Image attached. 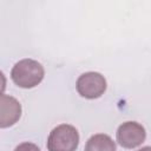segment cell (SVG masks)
Here are the masks:
<instances>
[{
  "label": "cell",
  "mask_w": 151,
  "mask_h": 151,
  "mask_svg": "<svg viewBox=\"0 0 151 151\" xmlns=\"http://www.w3.org/2000/svg\"><path fill=\"white\" fill-rule=\"evenodd\" d=\"M45 71L42 65L33 59H22L18 61L12 71L11 78L13 83L22 88H32L41 83Z\"/></svg>",
  "instance_id": "cell-1"
},
{
  "label": "cell",
  "mask_w": 151,
  "mask_h": 151,
  "mask_svg": "<svg viewBox=\"0 0 151 151\" xmlns=\"http://www.w3.org/2000/svg\"><path fill=\"white\" fill-rule=\"evenodd\" d=\"M79 144V133L77 129L68 124L55 126L48 136V151H76Z\"/></svg>",
  "instance_id": "cell-2"
},
{
  "label": "cell",
  "mask_w": 151,
  "mask_h": 151,
  "mask_svg": "<svg viewBox=\"0 0 151 151\" xmlns=\"http://www.w3.org/2000/svg\"><path fill=\"white\" fill-rule=\"evenodd\" d=\"M76 87L83 98L96 99L101 97L106 91V80L98 72H86L78 78Z\"/></svg>",
  "instance_id": "cell-3"
},
{
  "label": "cell",
  "mask_w": 151,
  "mask_h": 151,
  "mask_svg": "<svg viewBox=\"0 0 151 151\" xmlns=\"http://www.w3.org/2000/svg\"><path fill=\"white\" fill-rule=\"evenodd\" d=\"M117 142L125 149H133L144 143L146 138L145 129L137 122H125L117 130Z\"/></svg>",
  "instance_id": "cell-4"
},
{
  "label": "cell",
  "mask_w": 151,
  "mask_h": 151,
  "mask_svg": "<svg viewBox=\"0 0 151 151\" xmlns=\"http://www.w3.org/2000/svg\"><path fill=\"white\" fill-rule=\"evenodd\" d=\"M21 116V105L20 103L11 97L2 94L0 104V127L6 129L14 125Z\"/></svg>",
  "instance_id": "cell-5"
},
{
  "label": "cell",
  "mask_w": 151,
  "mask_h": 151,
  "mask_svg": "<svg viewBox=\"0 0 151 151\" xmlns=\"http://www.w3.org/2000/svg\"><path fill=\"white\" fill-rule=\"evenodd\" d=\"M85 151H116V143L112 138L104 133H97L88 138Z\"/></svg>",
  "instance_id": "cell-6"
},
{
  "label": "cell",
  "mask_w": 151,
  "mask_h": 151,
  "mask_svg": "<svg viewBox=\"0 0 151 151\" xmlns=\"http://www.w3.org/2000/svg\"><path fill=\"white\" fill-rule=\"evenodd\" d=\"M14 151H40V149H39L35 144H33V143L25 142V143L19 144V145L14 149Z\"/></svg>",
  "instance_id": "cell-7"
},
{
  "label": "cell",
  "mask_w": 151,
  "mask_h": 151,
  "mask_svg": "<svg viewBox=\"0 0 151 151\" xmlns=\"http://www.w3.org/2000/svg\"><path fill=\"white\" fill-rule=\"evenodd\" d=\"M137 151H151V146H145V147H142Z\"/></svg>",
  "instance_id": "cell-8"
}]
</instances>
